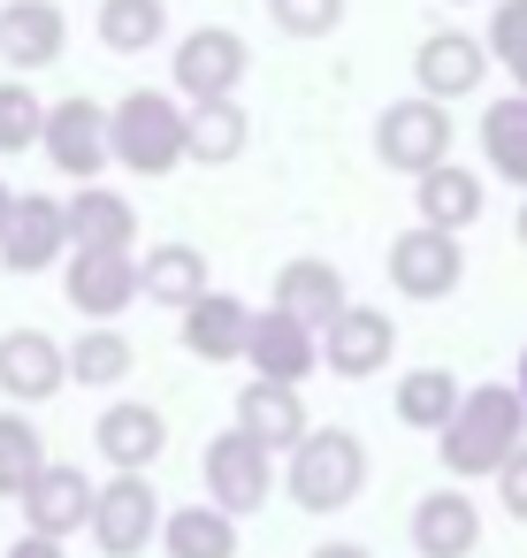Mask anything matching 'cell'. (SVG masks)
<instances>
[{"mask_svg": "<svg viewBox=\"0 0 527 558\" xmlns=\"http://www.w3.org/2000/svg\"><path fill=\"white\" fill-rule=\"evenodd\" d=\"M481 47H489V62L512 77V93H527V0H497Z\"/></svg>", "mask_w": 527, "mask_h": 558, "instance_id": "d6a6232c", "label": "cell"}, {"mask_svg": "<svg viewBox=\"0 0 527 558\" xmlns=\"http://www.w3.org/2000/svg\"><path fill=\"white\" fill-rule=\"evenodd\" d=\"M443 444V466L458 474V482H489L519 444H527V398L512 390V383H466L458 390V405H451V421L436 428Z\"/></svg>", "mask_w": 527, "mask_h": 558, "instance_id": "6da1fadb", "label": "cell"}, {"mask_svg": "<svg viewBox=\"0 0 527 558\" xmlns=\"http://www.w3.org/2000/svg\"><path fill=\"white\" fill-rule=\"evenodd\" d=\"M62 383H70V360H62V344L47 329H9L0 337V390L16 405H47Z\"/></svg>", "mask_w": 527, "mask_h": 558, "instance_id": "d6986e66", "label": "cell"}, {"mask_svg": "<svg viewBox=\"0 0 527 558\" xmlns=\"http://www.w3.org/2000/svg\"><path fill=\"white\" fill-rule=\"evenodd\" d=\"M161 550L169 558H237V512H222V505H176L161 520Z\"/></svg>", "mask_w": 527, "mask_h": 558, "instance_id": "83f0119b", "label": "cell"}, {"mask_svg": "<svg viewBox=\"0 0 527 558\" xmlns=\"http://www.w3.org/2000/svg\"><path fill=\"white\" fill-rule=\"evenodd\" d=\"M268 24L283 39H329L344 24V0H268Z\"/></svg>", "mask_w": 527, "mask_h": 558, "instance_id": "e575fe53", "label": "cell"}, {"mask_svg": "<svg viewBox=\"0 0 527 558\" xmlns=\"http://www.w3.org/2000/svg\"><path fill=\"white\" fill-rule=\"evenodd\" d=\"M70 47V16L54 0H0V62L9 70H54Z\"/></svg>", "mask_w": 527, "mask_h": 558, "instance_id": "2e32d148", "label": "cell"}, {"mask_svg": "<svg viewBox=\"0 0 527 558\" xmlns=\"http://www.w3.org/2000/svg\"><path fill=\"white\" fill-rule=\"evenodd\" d=\"M237 428H245L253 444H268V451H291L314 421H306L298 383H268V375H253V383L237 390Z\"/></svg>", "mask_w": 527, "mask_h": 558, "instance_id": "cb8c5ba5", "label": "cell"}, {"mask_svg": "<svg viewBox=\"0 0 527 558\" xmlns=\"http://www.w3.org/2000/svg\"><path fill=\"white\" fill-rule=\"evenodd\" d=\"M39 154H47L62 177L93 184V177L108 169V108H100V100H85V93L54 100V108H47V123H39Z\"/></svg>", "mask_w": 527, "mask_h": 558, "instance_id": "9c48e42d", "label": "cell"}, {"mask_svg": "<svg viewBox=\"0 0 527 558\" xmlns=\"http://www.w3.org/2000/svg\"><path fill=\"white\" fill-rule=\"evenodd\" d=\"M93 32H100L108 54H146V47L169 39V0H100Z\"/></svg>", "mask_w": 527, "mask_h": 558, "instance_id": "4dcf8cb0", "label": "cell"}, {"mask_svg": "<svg viewBox=\"0 0 527 558\" xmlns=\"http://www.w3.org/2000/svg\"><path fill=\"white\" fill-rule=\"evenodd\" d=\"M62 291L85 322H115L138 306V260L131 253H70L62 260Z\"/></svg>", "mask_w": 527, "mask_h": 558, "instance_id": "5bb4252c", "label": "cell"}, {"mask_svg": "<svg viewBox=\"0 0 527 558\" xmlns=\"http://www.w3.org/2000/svg\"><path fill=\"white\" fill-rule=\"evenodd\" d=\"M62 360H70V383H85V390H115L138 367V352H131V337L115 322H93L77 344H62Z\"/></svg>", "mask_w": 527, "mask_h": 558, "instance_id": "f1b7e54d", "label": "cell"}, {"mask_svg": "<svg viewBox=\"0 0 527 558\" xmlns=\"http://www.w3.org/2000/svg\"><path fill=\"white\" fill-rule=\"evenodd\" d=\"M481 77H489V47L474 32H428L413 47V85L428 100H443V108L466 100V93H481Z\"/></svg>", "mask_w": 527, "mask_h": 558, "instance_id": "4fadbf2b", "label": "cell"}, {"mask_svg": "<svg viewBox=\"0 0 527 558\" xmlns=\"http://www.w3.org/2000/svg\"><path fill=\"white\" fill-rule=\"evenodd\" d=\"M474 138H481V161H489V177H504L512 192H527V93H512V100H489Z\"/></svg>", "mask_w": 527, "mask_h": 558, "instance_id": "484cf974", "label": "cell"}, {"mask_svg": "<svg viewBox=\"0 0 527 558\" xmlns=\"http://www.w3.org/2000/svg\"><path fill=\"white\" fill-rule=\"evenodd\" d=\"M93 489H100V482H85V466H70V459H47V466L24 482V527H32V535H54V543H70V535L93 520Z\"/></svg>", "mask_w": 527, "mask_h": 558, "instance_id": "7c38bea8", "label": "cell"}, {"mask_svg": "<svg viewBox=\"0 0 527 558\" xmlns=\"http://www.w3.org/2000/svg\"><path fill=\"white\" fill-rule=\"evenodd\" d=\"M245 367L268 375V383H306L321 367V329L291 322V314H253V337H245Z\"/></svg>", "mask_w": 527, "mask_h": 558, "instance_id": "e0dca14e", "label": "cell"}, {"mask_svg": "<svg viewBox=\"0 0 527 558\" xmlns=\"http://www.w3.org/2000/svg\"><path fill=\"white\" fill-rule=\"evenodd\" d=\"M245 70H253V47H245L230 24H199V32H184L176 54H169V77H176L184 100H222V93L245 85Z\"/></svg>", "mask_w": 527, "mask_h": 558, "instance_id": "8992f818", "label": "cell"}, {"mask_svg": "<svg viewBox=\"0 0 527 558\" xmlns=\"http://www.w3.org/2000/svg\"><path fill=\"white\" fill-rule=\"evenodd\" d=\"M314 558H375V550H367V543H321Z\"/></svg>", "mask_w": 527, "mask_h": 558, "instance_id": "74e56055", "label": "cell"}, {"mask_svg": "<svg viewBox=\"0 0 527 558\" xmlns=\"http://www.w3.org/2000/svg\"><path fill=\"white\" fill-rule=\"evenodd\" d=\"M108 161H123L131 177L184 169V108H176V93H123L108 108Z\"/></svg>", "mask_w": 527, "mask_h": 558, "instance_id": "3957f363", "label": "cell"}, {"mask_svg": "<svg viewBox=\"0 0 527 558\" xmlns=\"http://www.w3.org/2000/svg\"><path fill=\"white\" fill-rule=\"evenodd\" d=\"M39 123H47V100H39L24 77H9V85H0V154L39 146Z\"/></svg>", "mask_w": 527, "mask_h": 558, "instance_id": "836d02e7", "label": "cell"}, {"mask_svg": "<svg viewBox=\"0 0 527 558\" xmlns=\"http://www.w3.org/2000/svg\"><path fill=\"white\" fill-rule=\"evenodd\" d=\"M519 245H527V199H519Z\"/></svg>", "mask_w": 527, "mask_h": 558, "instance_id": "60d3db41", "label": "cell"}, {"mask_svg": "<svg viewBox=\"0 0 527 558\" xmlns=\"http://www.w3.org/2000/svg\"><path fill=\"white\" fill-rule=\"evenodd\" d=\"M54 260H70L62 199L16 192V199H9V222H0V268H9V276H47Z\"/></svg>", "mask_w": 527, "mask_h": 558, "instance_id": "30bf717a", "label": "cell"}, {"mask_svg": "<svg viewBox=\"0 0 527 558\" xmlns=\"http://www.w3.org/2000/svg\"><path fill=\"white\" fill-rule=\"evenodd\" d=\"M9 199H16V184H0V222H9Z\"/></svg>", "mask_w": 527, "mask_h": 558, "instance_id": "f35d334b", "label": "cell"}, {"mask_svg": "<svg viewBox=\"0 0 527 558\" xmlns=\"http://www.w3.org/2000/svg\"><path fill=\"white\" fill-rule=\"evenodd\" d=\"M245 146H253V116L237 108V93H222V100H192V108H184V161H199V169H230Z\"/></svg>", "mask_w": 527, "mask_h": 558, "instance_id": "7402d4cb", "label": "cell"}, {"mask_svg": "<svg viewBox=\"0 0 527 558\" xmlns=\"http://www.w3.org/2000/svg\"><path fill=\"white\" fill-rule=\"evenodd\" d=\"M451 9H466V0H451Z\"/></svg>", "mask_w": 527, "mask_h": 558, "instance_id": "b9f144b4", "label": "cell"}, {"mask_svg": "<svg viewBox=\"0 0 527 558\" xmlns=\"http://www.w3.org/2000/svg\"><path fill=\"white\" fill-rule=\"evenodd\" d=\"M321 360H329V375L367 383V375H382V367L397 360V322H390L382 306H352V299H344V314L321 322Z\"/></svg>", "mask_w": 527, "mask_h": 558, "instance_id": "8fae6325", "label": "cell"}, {"mask_svg": "<svg viewBox=\"0 0 527 558\" xmlns=\"http://www.w3.org/2000/svg\"><path fill=\"white\" fill-rule=\"evenodd\" d=\"M413 207H420V222L428 230H451V238H466L474 222H481V177L474 169H458V161H436V169H420L413 177Z\"/></svg>", "mask_w": 527, "mask_h": 558, "instance_id": "603a6c76", "label": "cell"}, {"mask_svg": "<svg viewBox=\"0 0 527 558\" xmlns=\"http://www.w3.org/2000/svg\"><path fill=\"white\" fill-rule=\"evenodd\" d=\"M93 444L115 474H146L161 451H169V421L146 405V398H115L100 421H93Z\"/></svg>", "mask_w": 527, "mask_h": 558, "instance_id": "ac0fdd59", "label": "cell"}, {"mask_svg": "<svg viewBox=\"0 0 527 558\" xmlns=\"http://www.w3.org/2000/svg\"><path fill=\"white\" fill-rule=\"evenodd\" d=\"M47 466V436L9 405V413H0V497H24V482Z\"/></svg>", "mask_w": 527, "mask_h": 558, "instance_id": "1f68e13d", "label": "cell"}, {"mask_svg": "<svg viewBox=\"0 0 527 558\" xmlns=\"http://www.w3.org/2000/svg\"><path fill=\"white\" fill-rule=\"evenodd\" d=\"M390 283L405 291V299H451L458 283H466V253H458V238L451 230H428V222H413V230H397L390 238Z\"/></svg>", "mask_w": 527, "mask_h": 558, "instance_id": "52a82bcc", "label": "cell"}, {"mask_svg": "<svg viewBox=\"0 0 527 558\" xmlns=\"http://www.w3.org/2000/svg\"><path fill=\"white\" fill-rule=\"evenodd\" d=\"M344 276L329 268V260H283L275 268V314H291V322H306V329H321V322H336L344 314Z\"/></svg>", "mask_w": 527, "mask_h": 558, "instance_id": "d4e9b609", "label": "cell"}, {"mask_svg": "<svg viewBox=\"0 0 527 558\" xmlns=\"http://www.w3.org/2000/svg\"><path fill=\"white\" fill-rule=\"evenodd\" d=\"M62 230H70V253H131L138 207L93 177V184H77V199H62Z\"/></svg>", "mask_w": 527, "mask_h": 558, "instance_id": "9a60e30c", "label": "cell"}, {"mask_svg": "<svg viewBox=\"0 0 527 558\" xmlns=\"http://www.w3.org/2000/svg\"><path fill=\"white\" fill-rule=\"evenodd\" d=\"M413 550L420 558H474L481 550V505L466 489H428L413 505Z\"/></svg>", "mask_w": 527, "mask_h": 558, "instance_id": "44dd1931", "label": "cell"}, {"mask_svg": "<svg viewBox=\"0 0 527 558\" xmlns=\"http://www.w3.org/2000/svg\"><path fill=\"white\" fill-rule=\"evenodd\" d=\"M458 375L451 367H405L397 375V390H390V413L405 421V428H420V436H436L443 421H451V405H458Z\"/></svg>", "mask_w": 527, "mask_h": 558, "instance_id": "f546056e", "label": "cell"}, {"mask_svg": "<svg viewBox=\"0 0 527 558\" xmlns=\"http://www.w3.org/2000/svg\"><path fill=\"white\" fill-rule=\"evenodd\" d=\"M245 337H253V306H245V299L199 291V299L184 306V352H192V360L230 367V360H245Z\"/></svg>", "mask_w": 527, "mask_h": 558, "instance_id": "ffe728a7", "label": "cell"}, {"mask_svg": "<svg viewBox=\"0 0 527 558\" xmlns=\"http://www.w3.org/2000/svg\"><path fill=\"white\" fill-rule=\"evenodd\" d=\"M489 482H497V505H504L512 520H527V444H519V451H512Z\"/></svg>", "mask_w": 527, "mask_h": 558, "instance_id": "d590c367", "label": "cell"}, {"mask_svg": "<svg viewBox=\"0 0 527 558\" xmlns=\"http://www.w3.org/2000/svg\"><path fill=\"white\" fill-rule=\"evenodd\" d=\"M199 474H207V505H222V512L245 520V512H260L268 489H275V451L253 444L245 428H222V436H207Z\"/></svg>", "mask_w": 527, "mask_h": 558, "instance_id": "5b68a950", "label": "cell"}, {"mask_svg": "<svg viewBox=\"0 0 527 558\" xmlns=\"http://www.w3.org/2000/svg\"><path fill=\"white\" fill-rule=\"evenodd\" d=\"M512 390H519V398H527V352H519V383H512Z\"/></svg>", "mask_w": 527, "mask_h": 558, "instance_id": "ab89813d", "label": "cell"}, {"mask_svg": "<svg viewBox=\"0 0 527 558\" xmlns=\"http://www.w3.org/2000/svg\"><path fill=\"white\" fill-rule=\"evenodd\" d=\"M9 558H70V550H62L54 535H32V527H24V535L9 543Z\"/></svg>", "mask_w": 527, "mask_h": 558, "instance_id": "8d00e7d4", "label": "cell"}, {"mask_svg": "<svg viewBox=\"0 0 527 558\" xmlns=\"http://www.w3.org/2000/svg\"><path fill=\"white\" fill-rule=\"evenodd\" d=\"M199 291H207V253H199V245H154V253L138 260V299L184 314Z\"/></svg>", "mask_w": 527, "mask_h": 558, "instance_id": "4316f807", "label": "cell"}, {"mask_svg": "<svg viewBox=\"0 0 527 558\" xmlns=\"http://www.w3.org/2000/svg\"><path fill=\"white\" fill-rule=\"evenodd\" d=\"M375 154H382V169H397V177H420V169L451 161V108L428 100V93L390 100V108L375 116Z\"/></svg>", "mask_w": 527, "mask_h": 558, "instance_id": "277c9868", "label": "cell"}, {"mask_svg": "<svg viewBox=\"0 0 527 558\" xmlns=\"http://www.w3.org/2000/svg\"><path fill=\"white\" fill-rule=\"evenodd\" d=\"M85 527H93V543H100L108 558H138V550L161 535V497H154V482H146V474H115V482H100Z\"/></svg>", "mask_w": 527, "mask_h": 558, "instance_id": "ba28073f", "label": "cell"}, {"mask_svg": "<svg viewBox=\"0 0 527 558\" xmlns=\"http://www.w3.org/2000/svg\"><path fill=\"white\" fill-rule=\"evenodd\" d=\"M283 489L298 512H344L359 489H367V444L352 428H306L291 451H283Z\"/></svg>", "mask_w": 527, "mask_h": 558, "instance_id": "7a4b0ae2", "label": "cell"}]
</instances>
